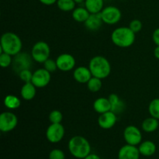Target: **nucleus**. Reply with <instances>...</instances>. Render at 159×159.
Here are the masks:
<instances>
[{
  "mask_svg": "<svg viewBox=\"0 0 159 159\" xmlns=\"http://www.w3.org/2000/svg\"><path fill=\"white\" fill-rule=\"evenodd\" d=\"M101 17L104 23L108 25H114L120 20L122 13L116 6H107L103 8L100 12Z\"/></svg>",
  "mask_w": 159,
  "mask_h": 159,
  "instance_id": "423d86ee",
  "label": "nucleus"
},
{
  "mask_svg": "<svg viewBox=\"0 0 159 159\" xmlns=\"http://www.w3.org/2000/svg\"><path fill=\"white\" fill-rule=\"evenodd\" d=\"M102 23H103V21H102L100 12H99V13L90 14L89 17L87 19L84 24H85L86 29L89 30L96 31L100 29Z\"/></svg>",
  "mask_w": 159,
  "mask_h": 159,
  "instance_id": "dca6fc26",
  "label": "nucleus"
},
{
  "mask_svg": "<svg viewBox=\"0 0 159 159\" xmlns=\"http://www.w3.org/2000/svg\"><path fill=\"white\" fill-rule=\"evenodd\" d=\"M154 55L157 59H159V46H156L155 51H154Z\"/></svg>",
  "mask_w": 159,
  "mask_h": 159,
  "instance_id": "e433bc0d",
  "label": "nucleus"
},
{
  "mask_svg": "<svg viewBox=\"0 0 159 159\" xmlns=\"http://www.w3.org/2000/svg\"><path fill=\"white\" fill-rule=\"evenodd\" d=\"M75 2L74 0H57V6L63 12L73 11L75 9Z\"/></svg>",
  "mask_w": 159,
  "mask_h": 159,
  "instance_id": "393cba45",
  "label": "nucleus"
},
{
  "mask_svg": "<svg viewBox=\"0 0 159 159\" xmlns=\"http://www.w3.org/2000/svg\"><path fill=\"white\" fill-rule=\"evenodd\" d=\"M65 133V127L61 124H51L46 130V138L49 142L55 144L63 139Z\"/></svg>",
  "mask_w": 159,
  "mask_h": 159,
  "instance_id": "6e6552de",
  "label": "nucleus"
},
{
  "mask_svg": "<svg viewBox=\"0 0 159 159\" xmlns=\"http://www.w3.org/2000/svg\"><path fill=\"white\" fill-rule=\"evenodd\" d=\"M73 77L76 82L85 84L89 81V79L93 77V75L89 68L85 66H79L75 69Z\"/></svg>",
  "mask_w": 159,
  "mask_h": 159,
  "instance_id": "2eb2a0df",
  "label": "nucleus"
},
{
  "mask_svg": "<svg viewBox=\"0 0 159 159\" xmlns=\"http://www.w3.org/2000/svg\"><path fill=\"white\" fill-rule=\"evenodd\" d=\"M142 23L139 20H134L129 23V27L134 33H138L142 30Z\"/></svg>",
  "mask_w": 159,
  "mask_h": 159,
  "instance_id": "2f4dec72",
  "label": "nucleus"
},
{
  "mask_svg": "<svg viewBox=\"0 0 159 159\" xmlns=\"http://www.w3.org/2000/svg\"><path fill=\"white\" fill-rule=\"evenodd\" d=\"M111 104V111L116 114H120L125 110V103L120 99L116 94H110L108 97Z\"/></svg>",
  "mask_w": 159,
  "mask_h": 159,
  "instance_id": "a211bd4d",
  "label": "nucleus"
},
{
  "mask_svg": "<svg viewBox=\"0 0 159 159\" xmlns=\"http://www.w3.org/2000/svg\"><path fill=\"white\" fill-rule=\"evenodd\" d=\"M20 79L23 81L24 83H27V82H31L33 77V73L30 69H24L20 71L18 74Z\"/></svg>",
  "mask_w": 159,
  "mask_h": 159,
  "instance_id": "c756f323",
  "label": "nucleus"
},
{
  "mask_svg": "<svg viewBox=\"0 0 159 159\" xmlns=\"http://www.w3.org/2000/svg\"><path fill=\"white\" fill-rule=\"evenodd\" d=\"M102 79H99V78H96L93 76L91 79H89L88 82H87V88L92 93H97L102 88Z\"/></svg>",
  "mask_w": 159,
  "mask_h": 159,
  "instance_id": "a878e982",
  "label": "nucleus"
},
{
  "mask_svg": "<svg viewBox=\"0 0 159 159\" xmlns=\"http://www.w3.org/2000/svg\"><path fill=\"white\" fill-rule=\"evenodd\" d=\"M124 138L127 144L137 146L142 142V134L138 127L130 125L124 129Z\"/></svg>",
  "mask_w": 159,
  "mask_h": 159,
  "instance_id": "1a4fd4ad",
  "label": "nucleus"
},
{
  "mask_svg": "<svg viewBox=\"0 0 159 159\" xmlns=\"http://www.w3.org/2000/svg\"><path fill=\"white\" fill-rule=\"evenodd\" d=\"M84 159H101L99 155H97L96 154H91L90 153L88 156L85 157Z\"/></svg>",
  "mask_w": 159,
  "mask_h": 159,
  "instance_id": "c9c22d12",
  "label": "nucleus"
},
{
  "mask_svg": "<svg viewBox=\"0 0 159 159\" xmlns=\"http://www.w3.org/2000/svg\"><path fill=\"white\" fill-rule=\"evenodd\" d=\"M43 68H44L47 71H49V72H54V71L57 69L56 61L51 58H48V60L43 63Z\"/></svg>",
  "mask_w": 159,
  "mask_h": 159,
  "instance_id": "7c9ffc66",
  "label": "nucleus"
},
{
  "mask_svg": "<svg viewBox=\"0 0 159 159\" xmlns=\"http://www.w3.org/2000/svg\"><path fill=\"white\" fill-rule=\"evenodd\" d=\"M12 55L7 54V53L2 52L0 54V65L2 66V68H6L7 67L10 66L12 64Z\"/></svg>",
  "mask_w": 159,
  "mask_h": 159,
  "instance_id": "c85d7f7f",
  "label": "nucleus"
},
{
  "mask_svg": "<svg viewBox=\"0 0 159 159\" xmlns=\"http://www.w3.org/2000/svg\"><path fill=\"white\" fill-rule=\"evenodd\" d=\"M42 4L46 5V6H51L54 5V3L57 2V0H39Z\"/></svg>",
  "mask_w": 159,
  "mask_h": 159,
  "instance_id": "f704fd0d",
  "label": "nucleus"
},
{
  "mask_svg": "<svg viewBox=\"0 0 159 159\" xmlns=\"http://www.w3.org/2000/svg\"><path fill=\"white\" fill-rule=\"evenodd\" d=\"M31 56L27 53H19L15 56V58L12 61V68L13 70L19 74L20 71L24 69H30L32 65Z\"/></svg>",
  "mask_w": 159,
  "mask_h": 159,
  "instance_id": "9b49d317",
  "label": "nucleus"
},
{
  "mask_svg": "<svg viewBox=\"0 0 159 159\" xmlns=\"http://www.w3.org/2000/svg\"><path fill=\"white\" fill-rule=\"evenodd\" d=\"M76 3H81L82 2H85V0H74Z\"/></svg>",
  "mask_w": 159,
  "mask_h": 159,
  "instance_id": "4c0bfd02",
  "label": "nucleus"
},
{
  "mask_svg": "<svg viewBox=\"0 0 159 159\" xmlns=\"http://www.w3.org/2000/svg\"><path fill=\"white\" fill-rule=\"evenodd\" d=\"M51 48L48 43L44 41H38L33 46L31 50V57L37 63L43 64L50 58Z\"/></svg>",
  "mask_w": 159,
  "mask_h": 159,
  "instance_id": "39448f33",
  "label": "nucleus"
},
{
  "mask_svg": "<svg viewBox=\"0 0 159 159\" xmlns=\"http://www.w3.org/2000/svg\"><path fill=\"white\" fill-rule=\"evenodd\" d=\"M51 72L47 71L44 68H39L33 73V77L31 82L37 88H43L46 87L51 82Z\"/></svg>",
  "mask_w": 159,
  "mask_h": 159,
  "instance_id": "9d476101",
  "label": "nucleus"
},
{
  "mask_svg": "<svg viewBox=\"0 0 159 159\" xmlns=\"http://www.w3.org/2000/svg\"><path fill=\"white\" fill-rule=\"evenodd\" d=\"M103 4V0H85V7L91 14L101 12Z\"/></svg>",
  "mask_w": 159,
  "mask_h": 159,
  "instance_id": "412c9836",
  "label": "nucleus"
},
{
  "mask_svg": "<svg viewBox=\"0 0 159 159\" xmlns=\"http://www.w3.org/2000/svg\"><path fill=\"white\" fill-rule=\"evenodd\" d=\"M18 124V118L12 112H4L0 115V130L8 133L16 128Z\"/></svg>",
  "mask_w": 159,
  "mask_h": 159,
  "instance_id": "0eeeda50",
  "label": "nucleus"
},
{
  "mask_svg": "<svg viewBox=\"0 0 159 159\" xmlns=\"http://www.w3.org/2000/svg\"><path fill=\"white\" fill-rule=\"evenodd\" d=\"M89 68L93 76L100 79H106L111 73L110 61L103 56H95L90 60Z\"/></svg>",
  "mask_w": 159,
  "mask_h": 159,
  "instance_id": "20e7f679",
  "label": "nucleus"
},
{
  "mask_svg": "<svg viewBox=\"0 0 159 159\" xmlns=\"http://www.w3.org/2000/svg\"><path fill=\"white\" fill-rule=\"evenodd\" d=\"M22 47L21 39L14 33L6 32L2 35L0 40L1 53L5 52L12 56H16L21 52Z\"/></svg>",
  "mask_w": 159,
  "mask_h": 159,
  "instance_id": "f257e3e1",
  "label": "nucleus"
},
{
  "mask_svg": "<svg viewBox=\"0 0 159 159\" xmlns=\"http://www.w3.org/2000/svg\"><path fill=\"white\" fill-rule=\"evenodd\" d=\"M4 105L9 110H15L20 107V99L13 95H8L4 99Z\"/></svg>",
  "mask_w": 159,
  "mask_h": 159,
  "instance_id": "b1692460",
  "label": "nucleus"
},
{
  "mask_svg": "<svg viewBox=\"0 0 159 159\" xmlns=\"http://www.w3.org/2000/svg\"><path fill=\"white\" fill-rule=\"evenodd\" d=\"M57 69L61 71H69L75 66V59L70 54H61L56 59Z\"/></svg>",
  "mask_w": 159,
  "mask_h": 159,
  "instance_id": "f8f14e48",
  "label": "nucleus"
},
{
  "mask_svg": "<svg viewBox=\"0 0 159 159\" xmlns=\"http://www.w3.org/2000/svg\"><path fill=\"white\" fill-rule=\"evenodd\" d=\"M93 109L96 113L102 114L108 111H111V104L109 99L105 97L98 98L93 102Z\"/></svg>",
  "mask_w": 159,
  "mask_h": 159,
  "instance_id": "f3484780",
  "label": "nucleus"
},
{
  "mask_svg": "<svg viewBox=\"0 0 159 159\" xmlns=\"http://www.w3.org/2000/svg\"><path fill=\"white\" fill-rule=\"evenodd\" d=\"M152 40L156 46H159V28H157L154 30L152 34Z\"/></svg>",
  "mask_w": 159,
  "mask_h": 159,
  "instance_id": "72a5a7b5",
  "label": "nucleus"
},
{
  "mask_svg": "<svg viewBox=\"0 0 159 159\" xmlns=\"http://www.w3.org/2000/svg\"><path fill=\"white\" fill-rule=\"evenodd\" d=\"M140 154L144 156L150 157L155 155L156 152V144L152 141H144L140 144L139 147Z\"/></svg>",
  "mask_w": 159,
  "mask_h": 159,
  "instance_id": "aec40b11",
  "label": "nucleus"
},
{
  "mask_svg": "<svg viewBox=\"0 0 159 159\" xmlns=\"http://www.w3.org/2000/svg\"><path fill=\"white\" fill-rule=\"evenodd\" d=\"M37 93V87L32 83V82H27L24 83L22 86L20 95L24 100L30 101L32 100L36 96Z\"/></svg>",
  "mask_w": 159,
  "mask_h": 159,
  "instance_id": "6ab92c4d",
  "label": "nucleus"
},
{
  "mask_svg": "<svg viewBox=\"0 0 159 159\" xmlns=\"http://www.w3.org/2000/svg\"><path fill=\"white\" fill-rule=\"evenodd\" d=\"M48 119L51 124H61L63 120V114L60 110H54L50 113Z\"/></svg>",
  "mask_w": 159,
  "mask_h": 159,
  "instance_id": "cd10ccee",
  "label": "nucleus"
},
{
  "mask_svg": "<svg viewBox=\"0 0 159 159\" xmlns=\"http://www.w3.org/2000/svg\"><path fill=\"white\" fill-rule=\"evenodd\" d=\"M159 127V121L158 119L155 117H148L143 121L142 124H141V127H142L143 130L147 133H152V132L155 131Z\"/></svg>",
  "mask_w": 159,
  "mask_h": 159,
  "instance_id": "4be33fe9",
  "label": "nucleus"
},
{
  "mask_svg": "<svg viewBox=\"0 0 159 159\" xmlns=\"http://www.w3.org/2000/svg\"><path fill=\"white\" fill-rule=\"evenodd\" d=\"M90 12L87 10L86 8L78 7L72 11V18L79 23H85L87 19L89 17Z\"/></svg>",
  "mask_w": 159,
  "mask_h": 159,
  "instance_id": "5701e85b",
  "label": "nucleus"
},
{
  "mask_svg": "<svg viewBox=\"0 0 159 159\" xmlns=\"http://www.w3.org/2000/svg\"><path fill=\"white\" fill-rule=\"evenodd\" d=\"M117 121V116L116 113L112 111H108L100 114L98 118V124L99 127L105 130H109L114 127Z\"/></svg>",
  "mask_w": 159,
  "mask_h": 159,
  "instance_id": "ddd939ff",
  "label": "nucleus"
},
{
  "mask_svg": "<svg viewBox=\"0 0 159 159\" xmlns=\"http://www.w3.org/2000/svg\"><path fill=\"white\" fill-rule=\"evenodd\" d=\"M68 150L73 157L84 159L91 152V145L84 137L74 136L68 141Z\"/></svg>",
  "mask_w": 159,
  "mask_h": 159,
  "instance_id": "f03ea898",
  "label": "nucleus"
},
{
  "mask_svg": "<svg viewBox=\"0 0 159 159\" xmlns=\"http://www.w3.org/2000/svg\"><path fill=\"white\" fill-rule=\"evenodd\" d=\"M49 159H65V155L61 149H53L49 154Z\"/></svg>",
  "mask_w": 159,
  "mask_h": 159,
  "instance_id": "473e14b6",
  "label": "nucleus"
},
{
  "mask_svg": "<svg viewBox=\"0 0 159 159\" xmlns=\"http://www.w3.org/2000/svg\"><path fill=\"white\" fill-rule=\"evenodd\" d=\"M135 38V33H134L129 26H120L116 28L111 34L112 42L116 46L122 48H129L133 45Z\"/></svg>",
  "mask_w": 159,
  "mask_h": 159,
  "instance_id": "7ed1b4c3",
  "label": "nucleus"
},
{
  "mask_svg": "<svg viewBox=\"0 0 159 159\" xmlns=\"http://www.w3.org/2000/svg\"><path fill=\"white\" fill-rule=\"evenodd\" d=\"M140 152L137 146L126 144L118 152V159H139Z\"/></svg>",
  "mask_w": 159,
  "mask_h": 159,
  "instance_id": "4468645a",
  "label": "nucleus"
},
{
  "mask_svg": "<svg viewBox=\"0 0 159 159\" xmlns=\"http://www.w3.org/2000/svg\"><path fill=\"white\" fill-rule=\"evenodd\" d=\"M148 112L151 116L159 120V98H155L148 106Z\"/></svg>",
  "mask_w": 159,
  "mask_h": 159,
  "instance_id": "bb28decb",
  "label": "nucleus"
}]
</instances>
